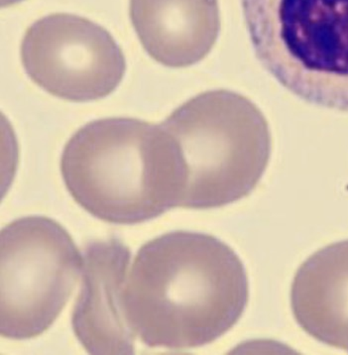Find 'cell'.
Returning a JSON list of instances; mask_svg holds the SVG:
<instances>
[{
	"label": "cell",
	"instance_id": "30bf717a",
	"mask_svg": "<svg viewBox=\"0 0 348 355\" xmlns=\"http://www.w3.org/2000/svg\"><path fill=\"white\" fill-rule=\"evenodd\" d=\"M22 1V0H1V6L2 8H6V6H11L13 4L18 3V2Z\"/></svg>",
	"mask_w": 348,
	"mask_h": 355
},
{
	"label": "cell",
	"instance_id": "3957f363",
	"mask_svg": "<svg viewBox=\"0 0 348 355\" xmlns=\"http://www.w3.org/2000/svg\"><path fill=\"white\" fill-rule=\"evenodd\" d=\"M186 164L180 207L207 209L247 197L271 156V133L261 110L241 94L216 89L195 96L161 123Z\"/></svg>",
	"mask_w": 348,
	"mask_h": 355
},
{
	"label": "cell",
	"instance_id": "6da1fadb",
	"mask_svg": "<svg viewBox=\"0 0 348 355\" xmlns=\"http://www.w3.org/2000/svg\"><path fill=\"white\" fill-rule=\"evenodd\" d=\"M248 297L245 267L227 243L178 230L139 249L124 283L122 309L144 345L190 349L230 331Z\"/></svg>",
	"mask_w": 348,
	"mask_h": 355
},
{
	"label": "cell",
	"instance_id": "9c48e42d",
	"mask_svg": "<svg viewBox=\"0 0 348 355\" xmlns=\"http://www.w3.org/2000/svg\"><path fill=\"white\" fill-rule=\"evenodd\" d=\"M291 306L306 334L348 352V241L320 249L299 266Z\"/></svg>",
	"mask_w": 348,
	"mask_h": 355
},
{
	"label": "cell",
	"instance_id": "52a82bcc",
	"mask_svg": "<svg viewBox=\"0 0 348 355\" xmlns=\"http://www.w3.org/2000/svg\"><path fill=\"white\" fill-rule=\"evenodd\" d=\"M82 289L73 313L78 340L92 354H131L136 336L122 309L130 250L121 241H94L84 253Z\"/></svg>",
	"mask_w": 348,
	"mask_h": 355
},
{
	"label": "cell",
	"instance_id": "277c9868",
	"mask_svg": "<svg viewBox=\"0 0 348 355\" xmlns=\"http://www.w3.org/2000/svg\"><path fill=\"white\" fill-rule=\"evenodd\" d=\"M255 56L293 94L348 112V0H241Z\"/></svg>",
	"mask_w": 348,
	"mask_h": 355
},
{
	"label": "cell",
	"instance_id": "8992f818",
	"mask_svg": "<svg viewBox=\"0 0 348 355\" xmlns=\"http://www.w3.org/2000/svg\"><path fill=\"white\" fill-rule=\"evenodd\" d=\"M21 60L35 84L71 101L105 98L126 70L123 52L107 29L69 13L33 23L23 38Z\"/></svg>",
	"mask_w": 348,
	"mask_h": 355
},
{
	"label": "cell",
	"instance_id": "ba28073f",
	"mask_svg": "<svg viewBox=\"0 0 348 355\" xmlns=\"http://www.w3.org/2000/svg\"><path fill=\"white\" fill-rule=\"evenodd\" d=\"M129 13L143 48L170 68L199 63L220 31L218 0H130Z\"/></svg>",
	"mask_w": 348,
	"mask_h": 355
},
{
	"label": "cell",
	"instance_id": "7a4b0ae2",
	"mask_svg": "<svg viewBox=\"0 0 348 355\" xmlns=\"http://www.w3.org/2000/svg\"><path fill=\"white\" fill-rule=\"evenodd\" d=\"M61 172L80 207L116 225L144 223L180 207L186 182L174 137L161 124L124 117L78 130L64 146Z\"/></svg>",
	"mask_w": 348,
	"mask_h": 355
},
{
	"label": "cell",
	"instance_id": "5b68a950",
	"mask_svg": "<svg viewBox=\"0 0 348 355\" xmlns=\"http://www.w3.org/2000/svg\"><path fill=\"white\" fill-rule=\"evenodd\" d=\"M84 256L69 232L45 216H26L0 234V333L29 340L47 331L68 303Z\"/></svg>",
	"mask_w": 348,
	"mask_h": 355
}]
</instances>
